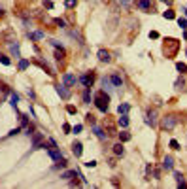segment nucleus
<instances>
[{"instance_id":"f257e3e1","label":"nucleus","mask_w":187,"mask_h":189,"mask_svg":"<svg viewBox=\"0 0 187 189\" xmlns=\"http://www.w3.org/2000/svg\"><path fill=\"white\" fill-rule=\"evenodd\" d=\"M95 106L102 112V114L108 112V108H110V95H106V91H98L95 95Z\"/></svg>"},{"instance_id":"f03ea898","label":"nucleus","mask_w":187,"mask_h":189,"mask_svg":"<svg viewBox=\"0 0 187 189\" xmlns=\"http://www.w3.org/2000/svg\"><path fill=\"white\" fill-rule=\"evenodd\" d=\"M178 125V115H166L163 119V123H161V127L164 129V131H172Z\"/></svg>"},{"instance_id":"7ed1b4c3","label":"nucleus","mask_w":187,"mask_h":189,"mask_svg":"<svg viewBox=\"0 0 187 189\" xmlns=\"http://www.w3.org/2000/svg\"><path fill=\"white\" fill-rule=\"evenodd\" d=\"M78 81H80L81 85H85V87H91V85H93V81H95V76H93L91 72H87V74H83Z\"/></svg>"},{"instance_id":"20e7f679","label":"nucleus","mask_w":187,"mask_h":189,"mask_svg":"<svg viewBox=\"0 0 187 189\" xmlns=\"http://www.w3.org/2000/svg\"><path fill=\"white\" fill-rule=\"evenodd\" d=\"M146 123L151 125V127H155L157 125V110H149L146 114Z\"/></svg>"},{"instance_id":"39448f33","label":"nucleus","mask_w":187,"mask_h":189,"mask_svg":"<svg viewBox=\"0 0 187 189\" xmlns=\"http://www.w3.org/2000/svg\"><path fill=\"white\" fill-rule=\"evenodd\" d=\"M46 150H47L49 157H51L53 161H61V159H62V155H61V151H59V148H57V146H51V148H46Z\"/></svg>"},{"instance_id":"423d86ee","label":"nucleus","mask_w":187,"mask_h":189,"mask_svg":"<svg viewBox=\"0 0 187 189\" xmlns=\"http://www.w3.org/2000/svg\"><path fill=\"white\" fill-rule=\"evenodd\" d=\"M30 136H32V148H34V150H40V148H42V140H44V136H42L40 132H32Z\"/></svg>"},{"instance_id":"0eeeda50","label":"nucleus","mask_w":187,"mask_h":189,"mask_svg":"<svg viewBox=\"0 0 187 189\" xmlns=\"http://www.w3.org/2000/svg\"><path fill=\"white\" fill-rule=\"evenodd\" d=\"M55 91L59 93L61 99H64V100H68V99H70V91L66 89V85H57V87H55Z\"/></svg>"},{"instance_id":"6e6552de","label":"nucleus","mask_w":187,"mask_h":189,"mask_svg":"<svg viewBox=\"0 0 187 189\" xmlns=\"http://www.w3.org/2000/svg\"><path fill=\"white\" fill-rule=\"evenodd\" d=\"M62 81H64V85L66 87H72V85H76V81H78V78L74 74H64V78H62Z\"/></svg>"},{"instance_id":"1a4fd4ad","label":"nucleus","mask_w":187,"mask_h":189,"mask_svg":"<svg viewBox=\"0 0 187 189\" xmlns=\"http://www.w3.org/2000/svg\"><path fill=\"white\" fill-rule=\"evenodd\" d=\"M98 61H100V62H110V61H112V55H110V51L100 49V51H98Z\"/></svg>"},{"instance_id":"9d476101","label":"nucleus","mask_w":187,"mask_h":189,"mask_svg":"<svg viewBox=\"0 0 187 189\" xmlns=\"http://www.w3.org/2000/svg\"><path fill=\"white\" fill-rule=\"evenodd\" d=\"M110 81H112L113 87H123V80H121L119 74H112V76H110Z\"/></svg>"},{"instance_id":"9b49d317","label":"nucleus","mask_w":187,"mask_h":189,"mask_svg":"<svg viewBox=\"0 0 187 189\" xmlns=\"http://www.w3.org/2000/svg\"><path fill=\"white\" fill-rule=\"evenodd\" d=\"M72 151H74L76 157H81V153H83V144H81V142H74V144H72Z\"/></svg>"},{"instance_id":"f8f14e48","label":"nucleus","mask_w":187,"mask_h":189,"mask_svg":"<svg viewBox=\"0 0 187 189\" xmlns=\"http://www.w3.org/2000/svg\"><path fill=\"white\" fill-rule=\"evenodd\" d=\"M163 169H164V170H172V169H174V159H172L170 155L164 157V161H163Z\"/></svg>"},{"instance_id":"ddd939ff","label":"nucleus","mask_w":187,"mask_h":189,"mask_svg":"<svg viewBox=\"0 0 187 189\" xmlns=\"http://www.w3.org/2000/svg\"><path fill=\"white\" fill-rule=\"evenodd\" d=\"M44 36H46V34L42 32V30H36V32H28V38H30V40H34V42H40V40H44Z\"/></svg>"},{"instance_id":"4468645a","label":"nucleus","mask_w":187,"mask_h":189,"mask_svg":"<svg viewBox=\"0 0 187 189\" xmlns=\"http://www.w3.org/2000/svg\"><path fill=\"white\" fill-rule=\"evenodd\" d=\"M138 8L144 11H149L151 10V0H138Z\"/></svg>"},{"instance_id":"2eb2a0df","label":"nucleus","mask_w":187,"mask_h":189,"mask_svg":"<svg viewBox=\"0 0 187 189\" xmlns=\"http://www.w3.org/2000/svg\"><path fill=\"white\" fill-rule=\"evenodd\" d=\"M113 153H116L117 157H123V155H125V148H123V142H119V144H116V146H113Z\"/></svg>"},{"instance_id":"dca6fc26","label":"nucleus","mask_w":187,"mask_h":189,"mask_svg":"<svg viewBox=\"0 0 187 189\" xmlns=\"http://www.w3.org/2000/svg\"><path fill=\"white\" fill-rule=\"evenodd\" d=\"M93 132H95V134H97V138H100V140H106V134L102 132V129H100L97 123L93 125Z\"/></svg>"},{"instance_id":"f3484780","label":"nucleus","mask_w":187,"mask_h":189,"mask_svg":"<svg viewBox=\"0 0 187 189\" xmlns=\"http://www.w3.org/2000/svg\"><path fill=\"white\" fill-rule=\"evenodd\" d=\"M74 176H78V170H66V172L61 174V178H62V180H68V181L74 178Z\"/></svg>"},{"instance_id":"a211bd4d","label":"nucleus","mask_w":187,"mask_h":189,"mask_svg":"<svg viewBox=\"0 0 187 189\" xmlns=\"http://www.w3.org/2000/svg\"><path fill=\"white\" fill-rule=\"evenodd\" d=\"M10 49H11V53L15 55V59H21V51H19V44L15 42V44H10Z\"/></svg>"},{"instance_id":"6ab92c4d","label":"nucleus","mask_w":187,"mask_h":189,"mask_svg":"<svg viewBox=\"0 0 187 189\" xmlns=\"http://www.w3.org/2000/svg\"><path fill=\"white\" fill-rule=\"evenodd\" d=\"M83 104H91V87H85L83 91Z\"/></svg>"},{"instance_id":"aec40b11","label":"nucleus","mask_w":187,"mask_h":189,"mask_svg":"<svg viewBox=\"0 0 187 189\" xmlns=\"http://www.w3.org/2000/svg\"><path fill=\"white\" fill-rule=\"evenodd\" d=\"M119 127H123V129L128 127V117H127V114H121V117H119Z\"/></svg>"},{"instance_id":"412c9836","label":"nucleus","mask_w":187,"mask_h":189,"mask_svg":"<svg viewBox=\"0 0 187 189\" xmlns=\"http://www.w3.org/2000/svg\"><path fill=\"white\" fill-rule=\"evenodd\" d=\"M174 178H176V184H178V187L185 185V180H183V176H182V172H174Z\"/></svg>"},{"instance_id":"4be33fe9","label":"nucleus","mask_w":187,"mask_h":189,"mask_svg":"<svg viewBox=\"0 0 187 189\" xmlns=\"http://www.w3.org/2000/svg\"><path fill=\"white\" fill-rule=\"evenodd\" d=\"M128 110H131V106L128 104H119L117 106V114L121 115V114H128Z\"/></svg>"},{"instance_id":"5701e85b","label":"nucleus","mask_w":187,"mask_h":189,"mask_svg":"<svg viewBox=\"0 0 187 189\" xmlns=\"http://www.w3.org/2000/svg\"><path fill=\"white\" fill-rule=\"evenodd\" d=\"M17 102H19V96L15 93H10V104H11L13 108H17Z\"/></svg>"},{"instance_id":"b1692460","label":"nucleus","mask_w":187,"mask_h":189,"mask_svg":"<svg viewBox=\"0 0 187 189\" xmlns=\"http://www.w3.org/2000/svg\"><path fill=\"white\" fill-rule=\"evenodd\" d=\"M176 68H178V72L187 74V65H183V62H178V65H176Z\"/></svg>"},{"instance_id":"393cba45","label":"nucleus","mask_w":187,"mask_h":189,"mask_svg":"<svg viewBox=\"0 0 187 189\" xmlns=\"http://www.w3.org/2000/svg\"><path fill=\"white\" fill-rule=\"evenodd\" d=\"M119 140L121 142H128V140H131V134H128V132H119Z\"/></svg>"},{"instance_id":"a878e982","label":"nucleus","mask_w":187,"mask_h":189,"mask_svg":"<svg viewBox=\"0 0 187 189\" xmlns=\"http://www.w3.org/2000/svg\"><path fill=\"white\" fill-rule=\"evenodd\" d=\"M28 68V61L27 59H21L19 61V70H27Z\"/></svg>"},{"instance_id":"bb28decb","label":"nucleus","mask_w":187,"mask_h":189,"mask_svg":"<svg viewBox=\"0 0 187 189\" xmlns=\"http://www.w3.org/2000/svg\"><path fill=\"white\" fill-rule=\"evenodd\" d=\"M163 17H164V19H174V11H172V10L163 11Z\"/></svg>"},{"instance_id":"cd10ccee","label":"nucleus","mask_w":187,"mask_h":189,"mask_svg":"<svg viewBox=\"0 0 187 189\" xmlns=\"http://www.w3.org/2000/svg\"><path fill=\"white\" fill-rule=\"evenodd\" d=\"M0 62H2V65H6V66H10V65H11L10 59L6 57V55H2V53H0Z\"/></svg>"},{"instance_id":"c85d7f7f","label":"nucleus","mask_w":187,"mask_h":189,"mask_svg":"<svg viewBox=\"0 0 187 189\" xmlns=\"http://www.w3.org/2000/svg\"><path fill=\"white\" fill-rule=\"evenodd\" d=\"M178 25H179V29L185 30V29H187V19H182V17H179V19H178Z\"/></svg>"},{"instance_id":"c756f323","label":"nucleus","mask_w":187,"mask_h":189,"mask_svg":"<svg viewBox=\"0 0 187 189\" xmlns=\"http://www.w3.org/2000/svg\"><path fill=\"white\" fill-rule=\"evenodd\" d=\"M19 117H21V127H25V129H27V127H28V119H27V115L21 114Z\"/></svg>"},{"instance_id":"7c9ffc66","label":"nucleus","mask_w":187,"mask_h":189,"mask_svg":"<svg viewBox=\"0 0 187 189\" xmlns=\"http://www.w3.org/2000/svg\"><path fill=\"white\" fill-rule=\"evenodd\" d=\"M170 148H172V150H176V151H178V150H182V148H179V144H178V140H170Z\"/></svg>"},{"instance_id":"2f4dec72","label":"nucleus","mask_w":187,"mask_h":189,"mask_svg":"<svg viewBox=\"0 0 187 189\" xmlns=\"http://www.w3.org/2000/svg\"><path fill=\"white\" fill-rule=\"evenodd\" d=\"M76 2H78V0H64V6H66V8H74Z\"/></svg>"},{"instance_id":"473e14b6","label":"nucleus","mask_w":187,"mask_h":189,"mask_svg":"<svg viewBox=\"0 0 187 189\" xmlns=\"http://www.w3.org/2000/svg\"><path fill=\"white\" fill-rule=\"evenodd\" d=\"M51 46H53V47H57V49H64V47L61 46V42H57V40H51Z\"/></svg>"},{"instance_id":"72a5a7b5","label":"nucleus","mask_w":187,"mask_h":189,"mask_svg":"<svg viewBox=\"0 0 187 189\" xmlns=\"http://www.w3.org/2000/svg\"><path fill=\"white\" fill-rule=\"evenodd\" d=\"M85 119H87L91 125H95V115H93V114H87V115H85Z\"/></svg>"},{"instance_id":"f704fd0d","label":"nucleus","mask_w":187,"mask_h":189,"mask_svg":"<svg viewBox=\"0 0 187 189\" xmlns=\"http://www.w3.org/2000/svg\"><path fill=\"white\" fill-rule=\"evenodd\" d=\"M55 25H59L61 29H64V27H66V23H64L62 19H55Z\"/></svg>"},{"instance_id":"c9c22d12","label":"nucleus","mask_w":187,"mask_h":189,"mask_svg":"<svg viewBox=\"0 0 187 189\" xmlns=\"http://www.w3.org/2000/svg\"><path fill=\"white\" fill-rule=\"evenodd\" d=\"M85 166H89V169H95V166H97V161H87V163H85Z\"/></svg>"},{"instance_id":"e433bc0d","label":"nucleus","mask_w":187,"mask_h":189,"mask_svg":"<svg viewBox=\"0 0 187 189\" xmlns=\"http://www.w3.org/2000/svg\"><path fill=\"white\" fill-rule=\"evenodd\" d=\"M149 38L157 40V38H159V32H157V30H151V32H149Z\"/></svg>"},{"instance_id":"4c0bfd02","label":"nucleus","mask_w":187,"mask_h":189,"mask_svg":"<svg viewBox=\"0 0 187 189\" xmlns=\"http://www.w3.org/2000/svg\"><path fill=\"white\" fill-rule=\"evenodd\" d=\"M66 112H68V114H76V108L72 106V104H68V106H66Z\"/></svg>"},{"instance_id":"58836bf2","label":"nucleus","mask_w":187,"mask_h":189,"mask_svg":"<svg viewBox=\"0 0 187 189\" xmlns=\"http://www.w3.org/2000/svg\"><path fill=\"white\" fill-rule=\"evenodd\" d=\"M72 131H74V132H76V134H78V132H81V131H83V125H76V127H74V129H72Z\"/></svg>"},{"instance_id":"ea45409f","label":"nucleus","mask_w":187,"mask_h":189,"mask_svg":"<svg viewBox=\"0 0 187 189\" xmlns=\"http://www.w3.org/2000/svg\"><path fill=\"white\" fill-rule=\"evenodd\" d=\"M62 129H64V132H66V134H68V132L72 131V127H70V125H68V123H64V125H62Z\"/></svg>"},{"instance_id":"a19ab883","label":"nucleus","mask_w":187,"mask_h":189,"mask_svg":"<svg viewBox=\"0 0 187 189\" xmlns=\"http://www.w3.org/2000/svg\"><path fill=\"white\" fill-rule=\"evenodd\" d=\"M19 131H21L19 127H17V129H11V131L8 132V136H13V134H17V132H19Z\"/></svg>"},{"instance_id":"79ce46f5","label":"nucleus","mask_w":187,"mask_h":189,"mask_svg":"<svg viewBox=\"0 0 187 189\" xmlns=\"http://www.w3.org/2000/svg\"><path fill=\"white\" fill-rule=\"evenodd\" d=\"M44 6H46V8H49V10H51V8H53V2H49V0H47V2H44Z\"/></svg>"},{"instance_id":"37998d69","label":"nucleus","mask_w":187,"mask_h":189,"mask_svg":"<svg viewBox=\"0 0 187 189\" xmlns=\"http://www.w3.org/2000/svg\"><path fill=\"white\" fill-rule=\"evenodd\" d=\"M119 2H121V4H123V6H128V4H131V2H132V0H119Z\"/></svg>"},{"instance_id":"c03bdc74","label":"nucleus","mask_w":187,"mask_h":189,"mask_svg":"<svg viewBox=\"0 0 187 189\" xmlns=\"http://www.w3.org/2000/svg\"><path fill=\"white\" fill-rule=\"evenodd\" d=\"M27 93H28V96H30V99H34V96H36V95H34V91H32V89H28V91H27Z\"/></svg>"},{"instance_id":"a18cd8bd","label":"nucleus","mask_w":187,"mask_h":189,"mask_svg":"<svg viewBox=\"0 0 187 189\" xmlns=\"http://www.w3.org/2000/svg\"><path fill=\"white\" fill-rule=\"evenodd\" d=\"M161 2H166V4H172V0H161Z\"/></svg>"},{"instance_id":"49530a36","label":"nucleus","mask_w":187,"mask_h":189,"mask_svg":"<svg viewBox=\"0 0 187 189\" xmlns=\"http://www.w3.org/2000/svg\"><path fill=\"white\" fill-rule=\"evenodd\" d=\"M2 15H4V10H2V8H0V17H2Z\"/></svg>"},{"instance_id":"de8ad7c7","label":"nucleus","mask_w":187,"mask_h":189,"mask_svg":"<svg viewBox=\"0 0 187 189\" xmlns=\"http://www.w3.org/2000/svg\"><path fill=\"white\" fill-rule=\"evenodd\" d=\"M183 13H185V19H187V8H183Z\"/></svg>"},{"instance_id":"09e8293b","label":"nucleus","mask_w":187,"mask_h":189,"mask_svg":"<svg viewBox=\"0 0 187 189\" xmlns=\"http://www.w3.org/2000/svg\"><path fill=\"white\" fill-rule=\"evenodd\" d=\"M185 53H187V49H185Z\"/></svg>"}]
</instances>
